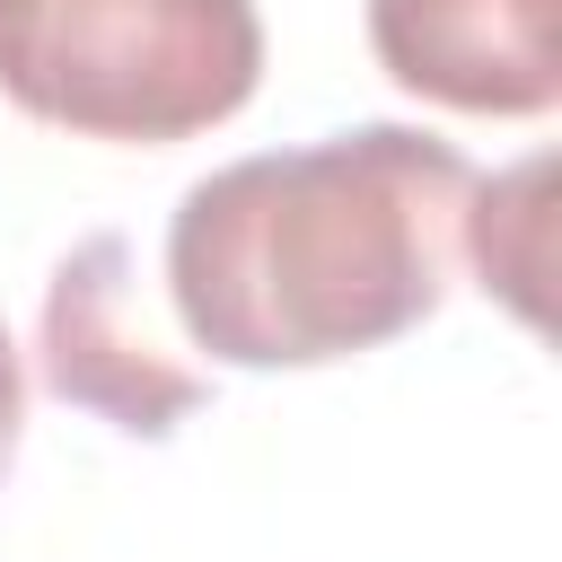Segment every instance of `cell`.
I'll list each match as a JSON object with an SVG mask.
<instances>
[{"label": "cell", "instance_id": "6da1fadb", "mask_svg": "<svg viewBox=\"0 0 562 562\" xmlns=\"http://www.w3.org/2000/svg\"><path fill=\"white\" fill-rule=\"evenodd\" d=\"M474 167L404 123L202 176L167 228V281L202 351L307 369L422 325L465 246Z\"/></svg>", "mask_w": 562, "mask_h": 562}, {"label": "cell", "instance_id": "7a4b0ae2", "mask_svg": "<svg viewBox=\"0 0 562 562\" xmlns=\"http://www.w3.org/2000/svg\"><path fill=\"white\" fill-rule=\"evenodd\" d=\"M255 0H0V97L88 140H184L255 97Z\"/></svg>", "mask_w": 562, "mask_h": 562}, {"label": "cell", "instance_id": "3957f363", "mask_svg": "<svg viewBox=\"0 0 562 562\" xmlns=\"http://www.w3.org/2000/svg\"><path fill=\"white\" fill-rule=\"evenodd\" d=\"M562 0H369L378 61L457 114H544L562 97Z\"/></svg>", "mask_w": 562, "mask_h": 562}, {"label": "cell", "instance_id": "277c9868", "mask_svg": "<svg viewBox=\"0 0 562 562\" xmlns=\"http://www.w3.org/2000/svg\"><path fill=\"white\" fill-rule=\"evenodd\" d=\"M123 237H88L61 272H53V307H44V369L70 404L105 413L114 430H167L176 413L202 404V378L158 360L149 334L123 325L132 281H123Z\"/></svg>", "mask_w": 562, "mask_h": 562}, {"label": "cell", "instance_id": "5b68a950", "mask_svg": "<svg viewBox=\"0 0 562 562\" xmlns=\"http://www.w3.org/2000/svg\"><path fill=\"white\" fill-rule=\"evenodd\" d=\"M9 448H18V360H9V334H0V474H9Z\"/></svg>", "mask_w": 562, "mask_h": 562}]
</instances>
